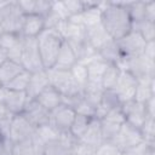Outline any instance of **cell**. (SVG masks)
Masks as SVG:
<instances>
[{
	"mask_svg": "<svg viewBox=\"0 0 155 155\" xmlns=\"http://www.w3.org/2000/svg\"><path fill=\"white\" fill-rule=\"evenodd\" d=\"M0 87H1V86H0Z\"/></svg>",
	"mask_w": 155,
	"mask_h": 155,
	"instance_id": "6f0895ef",
	"label": "cell"
},
{
	"mask_svg": "<svg viewBox=\"0 0 155 155\" xmlns=\"http://www.w3.org/2000/svg\"><path fill=\"white\" fill-rule=\"evenodd\" d=\"M137 85H138V80L131 73H128L126 70H121L119 81H117L114 91L116 92V94L119 96V98L122 103L130 102V101L134 99Z\"/></svg>",
	"mask_w": 155,
	"mask_h": 155,
	"instance_id": "5bb4252c",
	"label": "cell"
},
{
	"mask_svg": "<svg viewBox=\"0 0 155 155\" xmlns=\"http://www.w3.org/2000/svg\"><path fill=\"white\" fill-rule=\"evenodd\" d=\"M6 59H7V58H6V54H5V52H4V51L0 48V65H1V64H2V63L6 61Z\"/></svg>",
	"mask_w": 155,
	"mask_h": 155,
	"instance_id": "f5cc1de1",
	"label": "cell"
},
{
	"mask_svg": "<svg viewBox=\"0 0 155 155\" xmlns=\"http://www.w3.org/2000/svg\"><path fill=\"white\" fill-rule=\"evenodd\" d=\"M139 130L144 140L155 143V117H148Z\"/></svg>",
	"mask_w": 155,
	"mask_h": 155,
	"instance_id": "60d3db41",
	"label": "cell"
},
{
	"mask_svg": "<svg viewBox=\"0 0 155 155\" xmlns=\"http://www.w3.org/2000/svg\"><path fill=\"white\" fill-rule=\"evenodd\" d=\"M45 30V19L38 15H24L21 34L23 38H38Z\"/></svg>",
	"mask_w": 155,
	"mask_h": 155,
	"instance_id": "ac0fdd59",
	"label": "cell"
},
{
	"mask_svg": "<svg viewBox=\"0 0 155 155\" xmlns=\"http://www.w3.org/2000/svg\"><path fill=\"white\" fill-rule=\"evenodd\" d=\"M103 119L110 120V121L116 122V124H120V125L125 122V115H124V113H122L121 107H120V108H116V109H113V110H110V111H108ZM101 120H102V119H101Z\"/></svg>",
	"mask_w": 155,
	"mask_h": 155,
	"instance_id": "f6af8a7d",
	"label": "cell"
},
{
	"mask_svg": "<svg viewBox=\"0 0 155 155\" xmlns=\"http://www.w3.org/2000/svg\"><path fill=\"white\" fill-rule=\"evenodd\" d=\"M78 62V58L73 51V48L70 47V45L67 41H63L56 63L53 65V68L51 69H58V70H70L71 67Z\"/></svg>",
	"mask_w": 155,
	"mask_h": 155,
	"instance_id": "44dd1931",
	"label": "cell"
},
{
	"mask_svg": "<svg viewBox=\"0 0 155 155\" xmlns=\"http://www.w3.org/2000/svg\"><path fill=\"white\" fill-rule=\"evenodd\" d=\"M120 74H121V69L119 68V65L108 64V67L102 76V81H101L103 90H114L119 81Z\"/></svg>",
	"mask_w": 155,
	"mask_h": 155,
	"instance_id": "f546056e",
	"label": "cell"
},
{
	"mask_svg": "<svg viewBox=\"0 0 155 155\" xmlns=\"http://www.w3.org/2000/svg\"><path fill=\"white\" fill-rule=\"evenodd\" d=\"M5 138H6V137L4 136V133H2V131H1V128H0V142H1V140H4Z\"/></svg>",
	"mask_w": 155,
	"mask_h": 155,
	"instance_id": "db71d44e",
	"label": "cell"
},
{
	"mask_svg": "<svg viewBox=\"0 0 155 155\" xmlns=\"http://www.w3.org/2000/svg\"><path fill=\"white\" fill-rule=\"evenodd\" d=\"M80 142H82V143H85L87 145H91L93 148L99 147L104 142V138H103V134H102V130H101V124H99L98 119L92 117V120H91L86 132L81 137Z\"/></svg>",
	"mask_w": 155,
	"mask_h": 155,
	"instance_id": "603a6c76",
	"label": "cell"
},
{
	"mask_svg": "<svg viewBox=\"0 0 155 155\" xmlns=\"http://www.w3.org/2000/svg\"><path fill=\"white\" fill-rule=\"evenodd\" d=\"M103 87H102V84H97V82H86V85L84 86L82 88V97L84 99L91 105L96 108L99 105V102H101V98H102V94H103Z\"/></svg>",
	"mask_w": 155,
	"mask_h": 155,
	"instance_id": "f1b7e54d",
	"label": "cell"
},
{
	"mask_svg": "<svg viewBox=\"0 0 155 155\" xmlns=\"http://www.w3.org/2000/svg\"><path fill=\"white\" fill-rule=\"evenodd\" d=\"M99 124H101V130H102V134H103L104 142L105 140H113L114 137L117 134L121 125H122V124L120 125V124L113 122V121L107 120V119L99 120Z\"/></svg>",
	"mask_w": 155,
	"mask_h": 155,
	"instance_id": "d590c367",
	"label": "cell"
},
{
	"mask_svg": "<svg viewBox=\"0 0 155 155\" xmlns=\"http://www.w3.org/2000/svg\"><path fill=\"white\" fill-rule=\"evenodd\" d=\"M122 105V102L120 101L119 96L116 94V92L114 90H104L99 105L94 110V117L101 120L105 116V114L113 109L120 108Z\"/></svg>",
	"mask_w": 155,
	"mask_h": 155,
	"instance_id": "2e32d148",
	"label": "cell"
},
{
	"mask_svg": "<svg viewBox=\"0 0 155 155\" xmlns=\"http://www.w3.org/2000/svg\"><path fill=\"white\" fill-rule=\"evenodd\" d=\"M155 96V78L138 80L134 93V101L144 104L149 98Z\"/></svg>",
	"mask_w": 155,
	"mask_h": 155,
	"instance_id": "83f0119b",
	"label": "cell"
},
{
	"mask_svg": "<svg viewBox=\"0 0 155 155\" xmlns=\"http://www.w3.org/2000/svg\"><path fill=\"white\" fill-rule=\"evenodd\" d=\"M121 70L131 73L137 80L155 78V62L147 59L143 54L131 58H124L119 64Z\"/></svg>",
	"mask_w": 155,
	"mask_h": 155,
	"instance_id": "5b68a950",
	"label": "cell"
},
{
	"mask_svg": "<svg viewBox=\"0 0 155 155\" xmlns=\"http://www.w3.org/2000/svg\"><path fill=\"white\" fill-rule=\"evenodd\" d=\"M35 134L44 144H48L51 142H54V140L59 139L61 132L57 131L51 124H46V125H42V126L38 127L35 130Z\"/></svg>",
	"mask_w": 155,
	"mask_h": 155,
	"instance_id": "836d02e7",
	"label": "cell"
},
{
	"mask_svg": "<svg viewBox=\"0 0 155 155\" xmlns=\"http://www.w3.org/2000/svg\"><path fill=\"white\" fill-rule=\"evenodd\" d=\"M52 10V1L47 0H35V6H34V12L33 15H38L41 17H46Z\"/></svg>",
	"mask_w": 155,
	"mask_h": 155,
	"instance_id": "7bdbcfd3",
	"label": "cell"
},
{
	"mask_svg": "<svg viewBox=\"0 0 155 155\" xmlns=\"http://www.w3.org/2000/svg\"><path fill=\"white\" fill-rule=\"evenodd\" d=\"M92 117L91 116H86V115H81V114H76L74 117V121L70 126L69 132L71 133L73 137H75L78 140L81 139V137L84 136V133L86 132L90 122H91Z\"/></svg>",
	"mask_w": 155,
	"mask_h": 155,
	"instance_id": "4dcf8cb0",
	"label": "cell"
},
{
	"mask_svg": "<svg viewBox=\"0 0 155 155\" xmlns=\"http://www.w3.org/2000/svg\"><path fill=\"white\" fill-rule=\"evenodd\" d=\"M97 54L103 59L108 64H116L119 65L121 63V61L124 59L122 58V54L120 52V48L117 46V41L116 40H109L104 46H102Z\"/></svg>",
	"mask_w": 155,
	"mask_h": 155,
	"instance_id": "cb8c5ba5",
	"label": "cell"
},
{
	"mask_svg": "<svg viewBox=\"0 0 155 155\" xmlns=\"http://www.w3.org/2000/svg\"><path fill=\"white\" fill-rule=\"evenodd\" d=\"M24 13L22 12L17 0H8L0 8V23L6 33L21 34Z\"/></svg>",
	"mask_w": 155,
	"mask_h": 155,
	"instance_id": "277c9868",
	"label": "cell"
},
{
	"mask_svg": "<svg viewBox=\"0 0 155 155\" xmlns=\"http://www.w3.org/2000/svg\"><path fill=\"white\" fill-rule=\"evenodd\" d=\"M1 102L5 104L6 109L12 115H18L23 113L24 107L28 102V96L25 91H13L5 88V93Z\"/></svg>",
	"mask_w": 155,
	"mask_h": 155,
	"instance_id": "9a60e30c",
	"label": "cell"
},
{
	"mask_svg": "<svg viewBox=\"0 0 155 155\" xmlns=\"http://www.w3.org/2000/svg\"><path fill=\"white\" fill-rule=\"evenodd\" d=\"M45 144L34 134L31 138L13 144L12 155H44Z\"/></svg>",
	"mask_w": 155,
	"mask_h": 155,
	"instance_id": "d6986e66",
	"label": "cell"
},
{
	"mask_svg": "<svg viewBox=\"0 0 155 155\" xmlns=\"http://www.w3.org/2000/svg\"><path fill=\"white\" fill-rule=\"evenodd\" d=\"M22 114L27 117V120L35 128H38L42 125L50 124V111L46 110L41 104H39L36 99L28 98V102H27Z\"/></svg>",
	"mask_w": 155,
	"mask_h": 155,
	"instance_id": "7c38bea8",
	"label": "cell"
},
{
	"mask_svg": "<svg viewBox=\"0 0 155 155\" xmlns=\"http://www.w3.org/2000/svg\"><path fill=\"white\" fill-rule=\"evenodd\" d=\"M153 151H155V143L143 140L142 143L122 151L121 154L122 155H149Z\"/></svg>",
	"mask_w": 155,
	"mask_h": 155,
	"instance_id": "ab89813d",
	"label": "cell"
},
{
	"mask_svg": "<svg viewBox=\"0 0 155 155\" xmlns=\"http://www.w3.org/2000/svg\"><path fill=\"white\" fill-rule=\"evenodd\" d=\"M35 130L36 128L27 120V117L23 114L13 115L10 124L8 139L13 144L24 142L35 134Z\"/></svg>",
	"mask_w": 155,
	"mask_h": 155,
	"instance_id": "52a82bcc",
	"label": "cell"
},
{
	"mask_svg": "<svg viewBox=\"0 0 155 155\" xmlns=\"http://www.w3.org/2000/svg\"><path fill=\"white\" fill-rule=\"evenodd\" d=\"M121 155H122V154H121Z\"/></svg>",
	"mask_w": 155,
	"mask_h": 155,
	"instance_id": "680465c9",
	"label": "cell"
},
{
	"mask_svg": "<svg viewBox=\"0 0 155 155\" xmlns=\"http://www.w3.org/2000/svg\"><path fill=\"white\" fill-rule=\"evenodd\" d=\"M17 2L24 15H31L34 12L35 0H17Z\"/></svg>",
	"mask_w": 155,
	"mask_h": 155,
	"instance_id": "bcb514c9",
	"label": "cell"
},
{
	"mask_svg": "<svg viewBox=\"0 0 155 155\" xmlns=\"http://www.w3.org/2000/svg\"><path fill=\"white\" fill-rule=\"evenodd\" d=\"M75 115L76 113L71 107L62 103L56 109L50 111V124L61 133L69 132Z\"/></svg>",
	"mask_w": 155,
	"mask_h": 155,
	"instance_id": "8fae6325",
	"label": "cell"
},
{
	"mask_svg": "<svg viewBox=\"0 0 155 155\" xmlns=\"http://www.w3.org/2000/svg\"><path fill=\"white\" fill-rule=\"evenodd\" d=\"M81 16H82V25L85 28H90V27L101 24L102 10L99 7V2L86 1V7H85L84 12L81 13Z\"/></svg>",
	"mask_w": 155,
	"mask_h": 155,
	"instance_id": "4316f807",
	"label": "cell"
},
{
	"mask_svg": "<svg viewBox=\"0 0 155 155\" xmlns=\"http://www.w3.org/2000/svg\"><path fill=\"white\" fill-rule=\"evenodd\" d=\"M96 155H121V150L113 142L105 140L96 148Z\"/></svg>",
	"mask_w": 155,
	"mask_h": 155,
	"instance_id": "b9f144b4",
	"label": "cell"
},
{
	"mask_svg": "<svg viewBox=\"0 0 155 155\" xmlns=\"http://www.w3.org/2000/svg\"><path fill=\"white\" fill-rule=\"evenodd\" d=\"M10 116H13L5 107V104L2 102H0V120H4L6 117H10Z\"/></svg>",
	"mask_w": 155,
	"mask_h": 155,
	"instance_id": "816d5d0a",
	"label": "cell"
},
{
	"mask_svg": "<svg viewBox=\"0 0 155 155\" xmlns=\"http://www.w3.org/2000/svg\"><path fill=\"white\" fill-rule=\"evenodd\" d=\"M132 29L136 30L145 40V42L155 41V22H150L145 19L138 23H133Z\"/></svg>",
	"mask_w": 155,
	"mask_h": 155,
	"instance_id": "d6a6232c",
	"label": "cell"
},
{
	"mask_svg": "<svg viewBox=\"0 0 155 155\" xmlns=\"http://www.w3.org/2000/svg\"><path fill=\"white\" fill-rule=\"evenodd\" d=\"M86 64L87 68V81L88 82H97L101 84L102 81V76L108 67V63L105 61H103L98 54L96 57H93L91 61H88Z\"/></svg>",
	"mask_w": 155,
	"mask_h": 155,
	"instance_id": "484cf974",
	"label": "cell"
},
{
	"mask_svg": "<svg viewBox=\"0 0 155 155\" xmlns=\"http://www.w3.org/2000/svg\"><path fill=\"white\" fill-rule=\"evenodd\" d=\"M145 19L155 22V2L145 1Z\"/></svg>",
	"mask_w": 155,
	"mask_h": 155,
	"instance_id": "681fc988",
	"label": "cell"
},
{
	"mask_svg": "<svg viewBox=\"0 0 155 155\" xmlns=\"http://www.w3.org/2000/svg\"><path fill=\"white\" fill-rule=\"evenodd\" d=\"M145 40L136 31L131 30L127 35L117 40V46L120 48V52L122 54V58H131L142 56L145 47Z\"/></svg>",
	"mask_w": 155,
	"mask_h": 155,
	"instance_id": "30bf717a",
	"label": "cell"
},
{
	"mask_svg": "<svg viewBox=\"0 0 155 155\" xmlns=\"http://www.w3.org/2000/svg\"><path fill=\"white\" fill-rule=\"evenodd\" d=\"M12 150L13 143L8 138H5L0 142V155H12Z\"/></svg>",
	"mask_w": 155,
	"mask_h": 155,
	"instance_id": "c3c4849f",
	"label": "cell"
},
{
	"mask_svg": "<svg viewBox=\"0 0 155 155\" xmlns=\"http://www.w3.org/2000/svg\"><path fill=\"white\" fill-rule=\"evenodd\" d=\"M143 56H144L147 59L155 62V41H149V42L145 44Z\"/></svg>",
	"mask_w": 155,
	"mask_h": 155,
	"instance_id": "7dc6e473",
	"label": "cell"
},
{
	"mask_svg": "<svg viewBox=\"0 0 155 155\" xmlns=\"http://www.w3.org/2000/svg\"><path fill=\"white\" fill-rule=\"evenodd\" d=\"M121 109L125 115V121L137 128H140L143 126V124L145 122V120L149 117L147 115L144 104L138 103L134 99L122 103Z\"/></svg>",
	"mask_w": 155,
	"mask_h": 155,
	"instance_id": "4fadbf2b",
	"label": "cell"
},
{
	"mask_svg": "<svg viewBox=\"0 0 155 155\" xmlns=\"http://www.w3.org/2000/svg\"><path fill=\"white\" fill-rule=\"evenodd\" d=\"M85 39L96 52H98L102 46H104L109 40H111V38L105 31L102 24L85 28Z\"/></svg>",
	"mask_w": 155,
	"mask_h": 155,
	"instance_id": "ffe728a7",
	"label": "cell"
},
{
	"mask_svg": "<svg viewBox=\"0 0 155 155\" xmlns=\"http://www.w3.org/2000/svg\"><path fill=\"white\" fill-rule=\"evenodd\" d=\"M47 75L50 85L53 86L63 96V98L82 94V87L75 82L69 70L50 69L47 70Z\"/></svg>",
	"mask_w": 155,
	"mask_h": 155,
	"instance_id": "3957f363",
	"label": "cell"
},
{
	"mask_svg": "<svg viewBox=\"0 0 155 155\" xmlns=\"http://www.w3.org/2000/svg\"><path fill=\"white\" fill-rule=\"evenodd\" d=\"M70 154H71V150L61 139L45 144L44 155H70Z\"/></svg>",
	"mask_w": 155,
	"mask_h": 155,
	"instance_id": "f35d334b",
	"label": "cell"
},
{
	"mask_svg": "<svg viewBox=\"0 0 155 155\" xmlns=\"http://www.w3.org/2000/svg\"><path fill=\"white\" fill-rule=\"evenodd\" d=\"M2 31H4V30H2V27H1V23H0V34H1Z\"/></svg>",
	"mask_w": 155,
	"mask_h": 155,
	"instance_id": "11a10c76",
	"label": "cell"
},
{
	"mask_svg": "<svg viewBox=\"0 0 155 155\" xmlns=\"http://www.w3.org/2000/svg\"><path fill=\"white\" fill-rule=\"evenodd\" d=\"M70 155H74V154H73V153H71V154H70Z\"/></svg>",
	"mask_w": 155,
	"mask_h": 155,
	"instance_id": "9f6ffc18",
	"label": "cell"
},
{
	"mask_svg": "<svg viewBox=\"0 0 155 155\" xmlns=\"http://www.w3.org/2000/svg\"><path fill=\"white\" fill-rule=\"evenodd\" d=\"M71 153L74 155H96V148H93L91 145H87V144L79 140L76 143V145L74 147Z\"/></svg>",
	"mask_w": 155,
	"mask_h": 155,
	"instance_id": "ee69618b",
	"label": "cell"
},
{
	"mask_svg": "<svg viewBox=\"0 0 155 155\" xmlns=\"http://www.w3.org/2000/svg\"><path fill=\"white\" fill-rule=\"evenodd\" d=\"M144 108L147 111V115L149 117H155V96L149 98L145 103H144Z\"/></svg>",
	"mask_w": 155,
	"mask_h": 155,
	"instance_id": "f907efd6",
	"label": "cell"
},
{
	"mask_svg": "<svg viewBox=\"0 0 155 155\" xmlns=\"http://www.w3.org/2000/svg\"><path fill=\"white\" fill-rule=\"evenodd\" d=\"M35 99L38 101L39 104H41L48 111H52L53 109H56L58 105L63 103V96L51 85L47 86Z\"/></svg>",
	"mask_w": 155,
	"mask_h": 155,
	"instance_id": "7402d4cb",
	"label": "cell"
},
{
	"mask_svg": "<svg viewBox=\"0 0 155 155\" xmlns=\"http://www.w3.org/2000/svg\"><path fill=\"white\" fill-rule=\"evenodd\" d=\"M47 86H50L47 70H40L36 73H31L25 93L29 99H35Z\"/></svg>",
	"mask_w": 155,
	"mask_h": 155,
	"instance_id": "e0dca14e",
	"label": "cell"
},
{
	"mask_svg": "<svg viewBox=\"0 0 155 155\" xmlns=\"http://www.w3.org/2000/svg\"><path fill=\"white\" fill-rule=\"evenodd\" d=\"M23 41L24 38L22 36V34L6 31H2L0 34V48L5 52L7 59L17 63H21Z\"/></svg>",
	"mask_w": 155,
	"mask_h": 155,
	"instance_id": "ba28073f",
	"label": "cell"
},
{
	"mask_svg": "<svg viewBox=\"0 0 155 155\" xmlns=\"http://www.w3.org/2000/svg\"><path fill=\"white\" fill-rule=\"evenodd\" d=\"M69 71H70L73 79L75 80V82H76L79 86H81V87L84 88V86H85L86 82H87V78H88V76H87V68H86V64L82 63V62H76V63L71 67V69H70Z\"/></svg>",
	"mask_w": 155,
	"mask_h": 155,
	"instance_id": "e575fe53",
	"label": "cell"
},
{
	"mask_svg": "<svg viewBox=\"0 0 155 155\" xmlns=\"http://www.w3.org/2000/svg\"><path fill=\"white\" fill-rule=\"evenodd\" d=\"M63 10L65 18H69L71 16L82 13L85 7H86V1H79V0H65L62 1Z\"/></svg>",
	"mask_w": 155,
	"mask_h": 155,
	"instance_id": "8d00e7d4",
	"label": "cell"
},
{
	"mask_svg": "<svg viewBox=\"0 0 155 155\" xmlns=\"http://www.w3.org/2000/svg\"><path fill=\"white\" fill-rule=\"evenodd\" d=\"M21 65L24 68V70L29 73H36L40 70H45L42 67L40 53H39L36 38H24Z\"/></svg>",
	"mask_w": 155,
	"mask_h": 155,
	"instance_id": "8992f818",
	"label": "cell"
},
{
	"mask_svg": "<svg viewBox=\"0 0 155 155\" xmlns=\"http://www.w3.org/2000/svg\"><path fill=\"white\" fill-rule=\"evenodd\" d=\"M36 41L42 67L45 70H50L56 63L59 48L63 44V39L56 29H45L36 38Z\"/></svg>",
	"mask_w": 155,
	"mask_h": 155,
	"instance_id": "7a4b0ae2",
	"label": "cell"
},
{
	"mask_svg": "<svg viewBox=\"0 0 155 155\" xmlns=\"http://www.w3.org/2000/svg\"><path fill=\"white\" fill-rule=\"evenodd\" d=\"M132 24L145 21V1H125Z\"/></svg>",
	"mask_w": 155,
	"mask_h": 155,
	"instance_id": "1f68e13d",
	"label": "cell"
},
{
	"mask_svg": "<svg viewBox=\"0 0 155 155\" xmlns=\"http://www.w3.org/2000/svg\"><path fill=\"white\" fill-rule=\"evenodd\" d=\"M143 140L144 139H143V136L140 133V130L137 127H133L132 125H130L125 121L121 125L117 134L110 142H113L122 153V151H125L132 147H136L137 144L142 143Z\"/></svg>",
	"mask_w": 155,
	"mask_h": 155,
	"instance_id": "9c48e42d",
	"label": "cell"
},
{
	"mask_svg": "<svg viewBox=\"0 0 155 155\" xmlns=\"http://www.w3.org/2000/svg\"><path fill=\"white\" fill-rule=\"evenodd\" d=\"M23 70H24V68L21 65V63L6 59L0 65V86L1 87L7 86Z\"/></svg>",
	"mask_w": 155,
	"mask_h": 155,
	"instance_id": "d4e9b609",
	"label": "cell"
},
{
	"mask_svg": "<svg viewBox=\"0 0 155 155\" xmlns=\"http://www.w3.org/2000/svg\"><path fill=\"white\" fill-rule=\"evenodd\" d=\"M30 75H31V73H29L27 70H23L7 86H5V88L13 90V91H25L27 86H28V82H29V79H30Z\"/></svg>",
	"mask_w": 155,
	"mask_h": 155,
	"instance_id": "74e56055",
	"label": "cell"
},
{
	"mask_svg": "<svg viewBox=\"0 0 155 155\" xmlns=\"http://www.w3.org/2000/svg\"><path fill=\"white\" fill-rule=\"evenodd\" d=\"M102 10L101 24L113 40H120L132 30V21L125 1L99 2Z\"/></svg>",
	"mask_w": 155,
	"mask_h": 155,
	"instance_id": "6da1fadb",
	"label": "cell"
}]
</instances>
